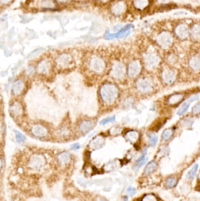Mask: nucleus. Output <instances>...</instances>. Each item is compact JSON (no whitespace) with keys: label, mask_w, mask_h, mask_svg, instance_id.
Here are the masks:
<instances>
[{"label":"nucleus","mask_w":200,"mask_h":201,"mask_svg":"<svg viewBox=\"0 0 200 201\" xmlns=\"http://www.w3.org/2000/svg\"><path fill=\"white\" fill-rule=\"evenodd\" d=\"M124 200H125V201H127L128 200L127 196H124Z\"/></svg>","instance_id":"de8ad7c7"},{"label":"nucleus","mask_w":200,"mask_h":201,"mask_svg":"<svg viewBox=\"0 0 200 201\" xmlns=\"http://www.w3.org/2000/svg\"><path fill=\"white\" fill-rule=\"evenodd\" d=\"M161 1H163V2H167V1H168L169 0H161Z\"/></svg>","instance_id":"09e8293b"},{"label":"nucleus","mask_w":200,"mask_h":201,"mask_svg":"<svg viewBox=\"0 0 200 201\" xmlns=\"http://www.w3.org/2000/svg\"><path fill=\"white\" fill-rule=\"evenodd\" d=\"M115 119H116V116H109V117L106 118L105 119H103L102 121H100L99 122V124L100 125H104L108 123L114 122L115 121Z\"/></svg>","instance_id":"f704fd0d"},{"label":"nucleus","mask_w":200,"mask_h":201,"mask_svg":"<svg viewBox=\"0 0 200 201\" xmlns=\"http://www.w3.org/2000/svg\"><path fill=\"white\" fill-rule=\"evenodd\" d=\"M9 112L11 116L16 122L20 124L24 116V106L18 98H15L9 106Z\"/></svg>","instance_id":"0eeeda50"},{"label":"nucleus","mask_w":200,"mask_h":201,"mask_svg":"<svg viewBox=\"0 0 200 201\" xmlns=\"http://www.w3.org/2000/svg\"><path fill=\"white\" fill-rule=\"evenodd\" d=\"M137 89L143 93L148 92L152 89V83L148 78H143L138 79L136 82Z\"/></svg>","instance_id":"ddd939ff"},{"label":"nucleus","mask_w":200,"mask_h":201,"mask_svg":"<svg viewBox=\"0 0 200 201\" xmlns=\"http://www.w3.org/2000/svg\"><path fill=\"white\" fill-rule=\"evenodd\" d=\"M14 132H15V134L16 141L18 144H22L26 141V139H27L26 137L20 132H19L18 131H17V130H15Z\"/></svg>","instance_id":"7c9ffc66"},{"label":"nucleus","mask_w":200,"mask_h":201,"mask_svg":"<svg viewBox=\"0 0 200 201\" xmlns=\"http://www.w3.org/2000/svg\"><path fill=\"white\" fill-rule=\"evenodd\" d=\"M53 135L54 138L61 141L69 140L74 137V128L71 126L70 122L66 119L54 130Z\"/></svg>","instance_id":"20e7f679"},{"label":"nucleus","mask_w":200,"mask_h":201,"mask_svg":"<svg viewBox=\"0 0 200 201\" xmlns=\"http://www.w3.org/2000/svg\"><path fill=\"white\" fill-rule=\"evenodd\" d=\"M119 95L116 85L110 81L104 82L99 89V101L105 107H110L116 102Z\"/></svg>","instance_id":"f257e3e1"},{"label":"nucleus","mask_w":200,"mask_h":201,"mask_svg":"<svg viewBox=\"0 0 200 201\" xmlns=\"http://www.w3.org/2000/svg\"><path fill=\"white\" fill-rule=\"evenodd\" d=\"M183 95L181 94H176V95L171 96L169 99V102L171 104H174L179 102V101L182 99Z\"/></svg>","instance_id":"2f4dec72"},{"label":"nucleus","mask_w":200,"mask_h":201,"mask_svg":"<svg viewBox=\"0 0 200 201\" xmlns=\"http://www.w3.org/2000/svg\"><path fill=\"white\" fill-rule=\"evenodd\" d=\"M25 129L32 137L41 140L48 141L54 138V130L49 126V124L42 122H35L28 124Z\"/></svg>","instance_id":"f03ea898"},{"label":"nucleus","mask_w":200,"mask_h":201,"mask_svg":"<svg viewBox=\"0 0 200 201\" xmlns=\"http://www.w3.org/2000/svg\"><path fill=\"white\" fill-rule=\"evenodd\" d=\"M115 37H116V34H110L109 33V32L107 31L106 32L105 35V38L106 40H112Z\"/></svg>","instance_id":"ea45409f"},{"label":"nucleus","mask_w":200,"mask_h":201,"mask_svg":"<svg viewBox=\"0 0 200 201\" xmlns=\"http://www.w3.org/2000/svg\"><path fill=\"white\" fill-rule=\"evenodd\" d=\"M192 112L195 114L200 113V104H198L194 106L192 108Z\"/></svg>","instance_id":"58836bf2"},{"label":"nucleus","mask_w":200,"mask_h":201,"mask_svg":"<svg viewBox=\"0 0 200 201\" xmlns=\"http://www.w3.org/2000/svg\"><path fill=\"white\" fill-rule=\"evenodd\" d=\"M140 71V65L137 61H133L129 63L127 73L130 77H135Z\"/></svg>","instance_id":"dca6fc26"},{"label":"nucleus","mask_w":200,"mask_h":201,"mask_svg":"<svg viewBox=\"0 0 200 201\" xmlns=\"http://www.w3.org/2000/svg\"><path fill=\"white\" fill-rule=\"evenodd\" d=\"M53 61L55 68L62 70L73 68L74 65V61L72 56L68 53L59 54Z\"/></svg>","instance_id":"6e6552de"},{"label":"nucleus","mask_w":200,"mask_h":201,"mask_svg":"<svg viewBox=\"0 0 200 201\" xmlns=\"http://www.w3.org/2000/svg\"><path fill=\"white\" fill-rule=\"evenodd\" d=\"M141 201H157V199L154 195L149 194L144 196Z\"/></svg>","instance_id":"e433bc0d"},{"label":"nucleus","mask_w":200,"mask_h":201,"mask_svg":"<svg viewBox=\"0 0 200 201\" xmlns=\"http://www.w3.org/2000/svg\"><path fill=\"white\" fill-rule=\"evenodd\" d=\"M147 160H148V158H144L143 159H142L140 161H137V162H136V165L133 167V169L135 170H138L147 162Z\"/></svg>","instance_id":"c9c22d12"},{"label":"nucleus","mask_w":200,"mask_h":201,"mask_svg":"<svg viewBox=\"0 0 200 201\" xmlns=\"http://www.w3.org/2000/svg\"><path fill=\"white\" fill-rule=\"evenodd\" d=\"M190 66L194 71L200 70V58L195 56L192 57L189 61Z\"/></svg>","instance_id":"412c9836"},{"label":"nucleus","mask_w":200,"mask_h":201,"mask_svg":"<svg viewBox=\"0 0 200 201\" xmlns=\"http://www.w3.org/2000/svg\"><path fill=\"white\" fill-rule=\"evenodd\" d=\"M173 134V131L170 129H166L164 130L162 134L161 138L163 141H167L170 139Z\"/></svg>","instance_id":"473e14b6"},{"label":"nucleus","mask_w":200,"mask_h":201,"mask_svg":"<svg viewBox=\"0 0 200 201\" xmlns=\"http://www.w3.org/2000/svg\"><path fill=\"white\" fill-rule=\"evenodd\" d=\"M144 63L148 68H153L157 66L159 63V58L157 55L153 53H148L145 57Z\"/></svg>","instance_id":"4468645a"},{"label":"nucleus","mask_w":200,"mask_h":201,"mask_svg":"<svg viewBox=\"0 0 200 201\" xmlns=\"http://www.w3.org/2000/svg\"><path fill=\"white\" fill-rule=\"evenodd\" d=\"M0 1H1V3L2 4H7L10 2L11 0H0Z\"/></svg>","instance_id":"a18cd8bd"},{"label":"nucleus","mask_w":200,"mask_h":201,"mask_svg":"<svg viewBox=\"0 0 200 201\" xmlns=\"http://www.w3.org/2000/svg\"><path fill=\"white\" fill-rule=\"evenodd\" d=\"M55 68L54 61L49 58H43L36 65V71L43 77H49Z\"/></svg>","instance_id":"423d86ee"},{"label":"nucleus","mask_w":200,"mask_h":201,"mask_svg":"<svg viewBox=\"0 0 200 201\" xmlns=\"http://www.w3.org/2000/svg\"><path fill=\"white\" fill-rule=\"evenodd\" d=\"M163 81L166 84H171L176 79L175 72L170 69H165L161 74Z\"/></svg>","instance_id":"2eb2a0df"},{"label":"nucleus","mask_w":200,"mask_h":201,"mask_svg":"<svg viewBox=\"0 0 200 201\" xmlns=\"http://www.w3.org/2000/svg\"><path fill=\"white\" fill-rule=\"evenodd\" d=\"M157 41L159 45H160L161 47L167 48L171 45L173 41V38L169 32H163L158 35Z\"/></svg>","instance_id":"f8f14e48"},{"label":"nucleus","mask_w":200,"mask_h":201,"mask_svg":"<svg viewBox=\"0 0 200 201\" xmlns=\"http://www.w3.org/2000/svg\"><path fill=\"white\" fill-rule=\"evenodd\" d=\"M198 164H195L192 168L191 169L190 171L188 172L187 175V178L189 179V180H192L197 172V170H198Z\"/></svg>","instance_id":"c85d7f7f"},{"label":"nucleus","mask_w":200,"mask_h":201,"mask_svg":"<svg viewBox=\"0 0 200 201\" xmlns=\"http://www.w3.org/2000/svg\"><path fill=\"white\" fill-rule=\"evenodd\" d=\"M111 10L114 14L120 15L122 14L125 10V4L122 1L117 2L112 5Z\"/></svg>","instance_id":"aec40b11"},{"label":"nucleus","mask_w":200,"mask_h":201,"mask_svg":"<svg viewBox=\"0 0 200 201\" xmlns=\"http://www.w3.org/2000/svg\"><path fill=\"white\" fill-rule=\"evenodd\" d=\"M148 139L149 144L151 146H154L157 142L158 137L153 133H148Z\"/></svg>","instance_id":"cd10ccee"},{"label":"nucleus","mask_w":200,"mask_h":201,"mask_svg":"<svg viewBox=\"0 0 200 201\" xmlns=\"http://www.w3.org/2000/svg\"><path fill=\"white\" fill-rule=\"evenodd\" d=\"M107 201L104 198H101V197H99L97 198L96 201Z\"/></svg>","instance_id":"49530a36"},{"label":"nucleus","mask_w":200,"mask_h":201,"mask_svg":"<svg viewBox=\"0 0 200 201\" xmlns=\"http://www.w3.org/2000/svg\"><path fill=\"white\" fill-rule=\"evenodd\" d=\"M132 27V25H127L125 27L122 28V29L116 34V37L119 38H125L128 36L130 34V29Z\"/></svg>","instance_id":"4be33fe9"},{"label":"nucleus","mask_w":200,"mask_h":201,"mask_svg":"<svg viewBox=\"0 0 200 201\" xmlns=\"http://www.w3.org/2000/svg\"><path fill=\"white\" fill-rule=\"evenodd\" d=\"M176 182H177V180L175 178L170 177L166 180L165 186H166V187H167L168 188H173L174 186H175V185H176Z\"/></svg>","instance_id":"c756f323"},{"label":"nucleus","mask_w":200,"mask_h":201,"mask_svg":"<svg viewBox=\"0 0 200 201\" xmlns=\"http://www.w3.org/2000/svg\"><path fill=\"white\" fill-rule=\"evenodd\" d=\"M148 4V0H133V5L137 9H143Z\"/></svg>","instance_id":"a878e982"},{"label":"nucleus","mask_w":200,"mask_h":201,"mask_svg":"<svg viewBox=\"0 0 200 201\" xmlns=\"http://www.w3.org/2000/svg\"><path fill=\"white\" fill-rule=\"evenodd\" d=\"M26 84L22 78L16 79L11 86V92L15 98H19L24 94L25 90Z\"/></svg>","instance_id":"9b49d317"},{"label":"nucleus","mask_w":200,"mask_h":201,"mask_svg":"<svg viewBox=\"0 0 200 201\" xmlns=\"http://www.w3.org/2000/svg\"><path fill=\"white\" fill-rule=\"evenodd\" d=\"M157 164L154 161H151L148 163V165L145 167V169L144 170V172L146 175L150 174L152 173L153 171H154L156 168H157Z\"/></svg>","instance_id":"393cba45"},{"label":"nucleus","mask_w":200,"mask_h":201,"mask_svg":"<svg viewBox=\"0 0 200 201\" xmlns=\"http://www.w3.org/2000/svg\"><path fill=\"white\" fill-rule=\"evenodd\" d=\"M109 73L114 79H121L125 77V67L120 62L114 63L111 66Z\"/></svg>","instance_id":"9d476101"},{"label":"nucleus","mask_w":200,"mask_h":201,"mask_svg":"<svg viewBox=\"0 0 200 201\" xmlns=\"http://www.w3.org/2000/svg\"><path fill=\"white\" fill-rule=\"evenodd\" d=\"M176 34L179 38L184 39L188 37L189 30L185 24H180L178 25L176 28Z\"/></svg>","instance_id":"6ab92c4d"},{"label":"nucleus","mask_w":200,"mask_h":201,"mask_svg":"<svg viewBox=\"0 0 200 201\" xmlns=\"http://www.w3.org/2000/svg\"><path fill=\"white\" fill-rule=\"evenodd\" d=\"M105 142V137L100 135H97L89 143V148L92 149H97L103 147Z\"/></svg>","instance_id":"f3484780"},{"label":"nucleus","mask_w":200,"mask_h":201,"mask_svg":"<svg viewBox=\"0 0 200 201\" xmlns=\"http://www.w3.org/2000/svg\"><path fill=\"white\" fill-rule=\"evenodd\" d=\"M46 164V158L41 154L35 153L29 158L28 165L30 168L34 170L41 169Z\"/></svg>","instance_id":"1a4fd4ad"},{"label":"nucleus","mask_w":200,"mask_h":201,"mask_svg":"<svg viewBox=\"0 0 200 201\" xmlns=\"http://www.w3.org/2000/svg\"><path fill=\"white\" fill-rule=\"evenodd\" d=\"M125 138H126L127 141L133 143L135 142L138 139V134L135 131H130L126 134Z\"/></svg>","instance_id":"5701e85b"},{"label":"nucleus","mask_w":200,"mask_h":201,"mask_svg":"<svg viewBox=\"0 0 200 201\" xmlns=\"http://www.w3.org/2000/svg\"><path fill=\"white\" fill-rule=\"evenodd\" d=\"M71 157L69 154L66 152H62L57 156V161L61 166H65L71 162Z\"/></svg>","instance_id":"a211bd4d"},{"label":"nucleus","mask_w":200,"mask_h":201,"mask_svg":"<svg viewBox=\"0 0 200 201\" xmlns=\"http://www.w3.org/2000/svg\"><path fill=\"white\" fill-rule=\"evenodd\" d=\"M107 65L104 59L97 55H92L87 61V68L90 73L102 75L105 73Z\"/></svg>","instance_id":"7ed1b4c3"},{"label":"nucleus","mask_w":200,"mask_h":201,"mask_svg":"<svg viewBox=\"0 0 200 201\" xmlns=\"http://www.w3.org/2000/svg\"><path fill=\"white\" fill-rule=\"evenodd\" d=\"M189 106H190V103L185 102L179 108V109L177 111V114L179 115H181L184 114L188 110Z\"/></svg>","instance_id":"72a5a7b5"},{"label":"nucleus","mask_w":200,"mask_h":201,"mask_svg":"<svg viewBox=\"0 0 200 201\" xmlns=\"http://www.w3.org/2000/svg\"><path fill=\"white\" fill-rule=\"evenodd\" d=\"M122 26L121 25H117V26H116V27H115V28H114V31H119V30H120L122 28Z\"/></svg>","instance_id":"c03bdc74"},{"label":"nucleus","mask_w":200,"mask_h":201,"mask_svg":"<svg viewBox=\"0 0 200 201\" xmlns=\"http://www.w3.org/2000/svg\"><path fill=\"white\" fill-rule=\"evenodd\" d=\"M79 148H80V144L79 143H75L71 146V149L72 150H77Z\"/></svg>","instance_id":"37998d69"},{"label":"nucleus","mask_w":200,"mask_h":201,"mask_svg":"<svg viewBox=\"0 0 200 201\" xmlns=\"http://www.w3.org/2000/svg\"><path fill=\"white\" fill-rule=\"evenodd\" d=\"M40 5L42 8L51 9L55 7V4L53 0H41L40 2Z\"/></svg>","instance_id":"b1692460"},{"label":"nucleus","mask_w":200,"mask_h":201,"mask_svg":"<svg viewBox=\"0 0 200 201\" xmlns=\"http://www.w3.org/2000/svg\"><path fill=\"white\" fill-rule=\"evenodd\" d=\"M120 132V129L117 128H115L113 127L110 130V134H119Z\"/></svg>","instance_id":"a19ab883"},{"label":"nucleus","mask_w":200,"mask_h":201,"mask_svg":"<svg viewBox=\"0 0 200 201\" xmlns=\"http://www.w3.org/2000/svg\"><path fill=\"white\" fill-rule=\"evenodd\" d=\"M127 193L130 195V196H133L134 195H135L136 193V190L133 187H128L127 189Z\"/></svg>","instance_id":"4c0bfd02"},{"label":"nucleus","mask_w":200,"mask_h":201,"mask_svg":"<svg viewBox=\"0 0 200 201\" xmlns=\"http://www.w3.org/2000/svg\"><path fill=\"white\" fill-rule=\"evenodd\" d=\"M198 179L200 180V173H199V174H198Z\"/></svg>","instance_id":"8fccbe9b"},{"label":"nucleus","mask_w":200,"mask_h":201,"mask_svg":"<svg viewBox=\"0 0 200 201\" xmlns=\"http://www.w3.org/2000/svg\"><path fill=\"white\" fill-rule=\"evenodd\" d=\"M95 119L90 118H82L79 119L74 128V137H79L86 135L90 132L95 125Z\"/></svg>","instance_id":"39448f33"},{"label":"nucleus","mask_w":200,"mask_h":201,"mask_svg":"<svg viewBox=\"0 0 200 201\" xmlns=\"http://www.w3.org/2000/svg\"><path fill=\"white\" fill-rule=\"evenodd\" d=\"M191 35L192 37L196 40L200 39V25H195L191 29Z\"/></svg>","instance_id":"bb28decb"},{"label":"nucleus","mask_w":200,"mask_h":201,"mask_svg":"<svg viewBox=\"0 0 200 201\" xmlns=\"http://www.w3.org/2000/svg\"><path fill=\"white\" fill-rule=\"evenodd\" d=\"M198 99V95H194V96H192L190 97V98L189 99V100H188V102H189V103L192 102L193 101H195L197 100Z\"/></svg>","instance_id":"79ce46f5"}]
</instances>
